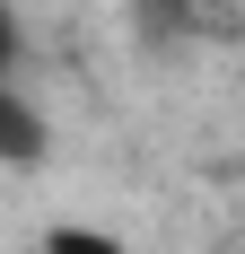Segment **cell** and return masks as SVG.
<instances>
[{"label": "cell", "instance_id": "277c9868", "mask_svg": "<svg viewBox=\"0 0 245 254\" xmlns=\"http://www.w3.org/2000/svg\"><path fill=\"white\" fill-rule=\"evenodd\" d=\"M18 62H26V26H18V9L0 0V79H18Z\"/></svg>", "mask_w": 245, "mask_h": 254}, {"label": "cell", "instance_id": "7a4b0ae2", "mask_svg": "<svg viewBox=\"0 0 245 254\" xmlns=\"http://www.w3.org/2000/svg\"><path fill=\"white\" fill-rule=\"evenodd\" d=\"M44 254H131L114 228H97V219H53L44 228Z\"/></svg>", "mask_w": 245, "mask_h": 254}, {"label": "cell", "instance_id": "6da1fadb", "mask_svg": "<svg viewBox=\"0 0 245 254\" xmlns=\"http://www.w3.org/2000/svg\"><path fill=\"white\" fill-rule=\"evenodd\" d=\"M44 149H53L44 105L18 97V79H0V167H44Z\"/></svg>", "mask_w": 245, "mask_h": 254}, {"label": "cell", "instance_id": "3957f363", "mask_svg": "<svg viewBox=\"0 0 245 254\" xmlns=\"http://www.w3.org/2000/svg\"><path fill=\"white\" fill-rule=\"evenodd\" d=\"M131 26H140V44H175L193 26V0H131Z\"/></svg>", "mask_w": 245, "mask_h": 254}]
</instances>
